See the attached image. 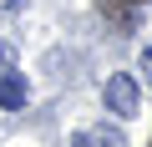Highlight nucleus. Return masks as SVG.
Listing matches in <instances>:
<instances>
[{
	"label": "nucleus",
	"instance_id": "1",
	"mask_svg": "<svg viewBox=\"0 0 152 147\" xmlns=\"http://www.w3.org/2000/svg\"><path fill=\"white\" fill-rule=\"evenodd\" d=\"M102 97H107V112H117V117H137V107H142V86H137V76H127V71L107 76Z\"/></svg>",
	"mask_w": 152,
	"mask_h": 147
},
{
	"label": "nucleus",
	"instance_id": "2",
	"mask_svg": "<svg viewBox=\"0 0 152 147\" xmlns=\"http://www.w3.org/2000/svg\"><path fill=\"white\" fill-rule=\"evenodd\" d=\"M26 97L31 91H26V76H20V71H0V107L15 112V107H26Z\"/></svg>",
	"mask_w": 152,
	"mask_h": 147
},
{
	"label": "nucleus",
	"instance_id": "3",
	"mask_svg": "<svg viewBox=\"0 0 152 147\" xmlns=\"http://www.w3.org/2000/svg\"><path fill=\"white\" fill-rule=\"evenodd\" d=\"M86 137V147H127V137L117 132V127H91V132H81Z\"/></svg>",
	"mask_w": 152,
	"mask_h": 147
},
{
	"label": "nucleus",
	"instance_id": "4",
	"mask_svg": "<svg viewBox=\"0 0 152 147\" xmlns=\"http://www.w3.org/2000/svg\"><path fill=\"white\" fill-rule=\"evenodd\" d=\"M102 10H107L112 20H122V26H132V0H102Z\"/></svg>",
	"mask_w": 152,
	"mask_h": 147
},
{
	"label": "nucleus",
	"instance_id": "5",
	"mask_svg": "<svg viewBox=\"0 0 152 147\" xmlns=\"http://www.w3.org/2000/svg\"><path fill=\"white\" fill-rule=\"evenodd\" d=\"M142 76H147V91H152V46L142 51Z\"/></svg>",
	"mask_w": 152,
	"mask_h": 147
},
{
	"label": "nucleus",
	"instance_id": "6",
	"mask_svg": "<svg viewBox=\"0 0 152 147\" xmlns=\"http://www.w3.org/2000/svg\"><path fill=\"white\" fill-rule=\"evenodd\" d=\"M0 66H5V51H0Z\"/></svg>",
	"mask_w": 152,
	"mask_h": 147
},
{
	"label": "nucleus",
	"instance_id": "7",
	"mask_svg": "<svg viewBox=\"0 0 152 147\" xmlns=\"http://www.w3.org/2000/svg\"><path fill=\"white\" fill-rule=\"evenodd\" d=\"M132 5H147V0H132Z\"/></svg>",
	"mask_w": 152,
	"mask_h": 147
},
{
	"label": "nucleus",
	"instance_id": "8",
	"mask_svg": "<svg viewBox=\"0 0 152 147\" xmlns=\"http://www.w3.org/2000/svg\"><path fill=\"white\" fill-rule=\"evenodd\" d=\"M147 147H152V142H147Z\"/></svg>",
	"mask_w": 152,
	"mask_h": 147
}]
</instances>
